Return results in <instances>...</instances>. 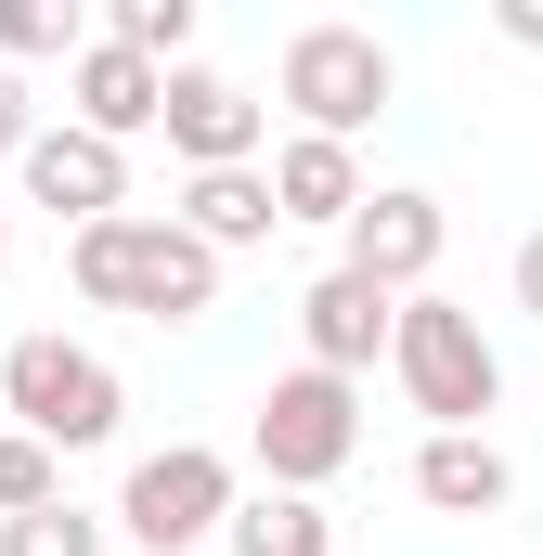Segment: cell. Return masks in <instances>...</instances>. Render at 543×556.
I'll return each instance as SVG.
<instances>
[{
  "label": "cell",
  "instance_id": "obj_1",
  "mask_svg": "<svg viewBox=\"0 0 543 556\" xmlns=\"http://www.w3.org/2000/svg\"><path fill=\"white\" fill-rule=\"evenodd\" d=\"M65 273L91 311H142V324H194L207 298H220V260L168 220V207H117V220H91L78 247H65Z\"/></svg>",
  "mask_w": 543,
  "mask_h": 556
},
{
  "label": "cell",
  "instance_id": "obj_2",
  "mask_svg": "<svg viewBox=\"0 0 543 556\" xmlns=\"http://www.w3.org/2000/svg\"><path fill=\"white\" fill-rule=\"evenodd\" d=\"M389 376H402V402L427 415V440H492V415H505V350L453 298H402L389 311Z\"/></svg>",
  "mask_w": 543,
  "mask_h": 556
},
{
  "label": "cell",
  "instance_id": "obj_3",
  "mask_svg": "<svg viewBox=\"0 0 543 556\" xmlns=\"http://www.w3.org/2000/svg\"><path fill=\"white\" fill-rule=\"evenodd\" d=\"M0 415L26 427L39 453H91V440H117L130 389H117V363L78 350V337H13V350H0Z\"/></svg>",
  "mask_w": 543,
  "mask_h": 556
},
{
  "label": "cell",
  "instance_id": "obj_4",
  "mask_svg": "<svg viewBox=\"0 0 543 556\" xmlns=\"http://www.w3.org/2000/svg\"><path fill=\"white\" fill-rule=\"evenodd\" d=\"M247 453H260V492H298V505H324V479L363 453V389L350 376H272L260 415H247Z\"/></svg>",
  "mask_w": 543,
  "mask_h": 556
},
{
  "label": "cell",
  "instance_id": "obj_5",
  "mask_svg": "<svg viewBox=\"0 0 543 556\" xmlns=\"http://www.w3.org/2000/svg\"><path fill=\"white\" fill-rule=\"evenodd\" d=\"M376 104H389V39L376 26H298L285 39V117L311 142H350V130H376Z\"/></svg>",
  "mask_w": 543,
  "mask_h": 556
},
{
  "label": "cell",
  "instance_id": "obj_6",
  "mask_svg": "<svg viewBox=\"0 0 543 556\" xmlns=\"http://www.w3.org/2000/svg\"><path fill=\"white\" fill-rule=\"evenodd\" d=\"M220 518H233V453H207V440L142 453L130 492H117V531H130L142 556H194V544H220Z\"/></svg>",
  "mask_w": 543,
  "mask_h": 556
},
{
  "label": "cell",
  "instance_id": "obj_7",
  "mask_svg": "<svg viewBox=\"0 0 543 556\" xmlns=\"http://www.w3.org/2000/svg\"><path fill=\"white\" fill-rule=\"evenodd\" d=\"M155 130H168V155H181V181H194V168H260L272 104H247L220 65H168V91H155Z\"/></svg>",
  "mask_w": 543,
  "mask_h": 556
},
{
  "label": "cell",
  "instance_id": "obj_8",
  "mask_svg": "<svg viewBox=\"0 0 543 556\" xmlns=\"http://www.w3.org/2000/svg\"><path fill=\"white\" fill-rule=\"evenodd\" d=\"M337 233H350V260H337V273L389 285V298H427V273H440V233H453V220H440V194H414V181H376V194H363Z\"/></svg>",
  "mask_w": 543,
  "mask_h": 556
},
{
  "label": "cell",
  "instance_id": "obj_9",
  "mask_svg": "<svg viewBox=\"0 0 543 556\" xmlns=\"http://www.w3.org/2000/svg\"><path fill=\"white\" fill-rule=\"evenodd\" d=\"M13 181H26V194H39L52 220H78V233L130 207V155H117V142H91V130H26Z\"/></svg>",
  "mask_w": 543,
  "mask_h": 556
},
{
  "label": "cell",
  "instance_id": "obj_10",
  "mask_svg": "<svg viewBox=\"0 0 543 556\" xmlns=\"http://www.w3.org/2000/svg\"><path fill=\"white\" fill-rule=\"evenodd\" d=\"M389 285L363 273H311L298 285V350H311V376H363V363H389Z\"/></svg>",
  "mask_w": 543,
  "mask_h": 556
},
{
  "label": "cell",
  "instance_id": "obj_11",
  "mask_svg": "<svg viewBox=\"0 0 543 556\" xmlns=\"http://www.w3.org/2000/svg\"><path fill=\"white\" fill-rule=\"evenodd\" d=\"M155 91H168V78H155L142 52L91 39V52L65 65V130H91V142H117V155H130V142L155 130Z\"/></svg>",
  "mask_w": 543,
  "mask_h": 556
},
{
  "label": "cell",
  "instance_id": "obj_12",
  "mask_svg": "<svg viewBox=\"0 0 543 556\" xmlns=\"http://www.w3.org/2000/svg\"><path fill=\"white\" fill-rule=\"evenodd\" d=\"M260 181H272V220H350V207L376 194L350 142H311V130H285V155H272Z\"/></svg>",
  "mask_w": 543,
  "mask_h": 556
},
{
  "label": "cell",
  "instance_id": "obj_13",
  "mask_svg": "<svg viewBox=\"0 0 543 556\" xmlns=\"http://www.w3.org/2000/svg\"><path fill=\"white\" fill-rule=\"evenodd\" d=\"M168 220H181L207 260H233V247H272V233H285V220H272V181H260V168H194Z\"/></svg>",
  "mask_w": 543,
  "mask_h": 556
},
{
  "label": "cell",
  "instance_id": "obj_14",
  "mask_svg": "<svg viewBox=\"0 0 543 556\" xmlns=\"http://www.w3.org/2000/svg\"><path fill=\"white\" fill-rule=\"evenodd\" d=\"M505 492H518L505 440H414V505H440V518H492Z\"/></svg>",
  "mask_w": 543,
  "mask_h": 556
},
{
  "label": "cell",
  "instance_id": "obj_15",
  "mask_svg": "<svg viewBox=\"0 0 543 556\" xmlns=\"http://www.w3.org/2000/svg\"><path fill=\"white\" fill-rule=\"evenodd\" d=\"M220 544H233V556H337V518L298 505V492H233Z\"/></svg>",
  "mask_w": 543,
  "mask_h": 556
},
{
  "label": "cell",
  "instance_id": "obj_16",
  "mask_svg": "<svg viewBox=\"0 0 543 556\" xmlns=\"http://www.w3.org/2000/svg\"><path fill=\"white\" fill-rule=\"evenodd\" d=\"M78 52H91L78 0H0V65H78Z\"/></svg>",
  "mask_w": 543,
  "mask_h": 556
},
{
  "label": "cell",
  "instance_id": "obj_17",
  "mask_svg": "<svg viewBox=\"0 0 543 556\" xmlns=\"http://www.w3.org/2000/svg\"><path fill=\"white\" fill-rule=\"evenodd\" d=\"M104 39L142 52V65L168 78V65H194V0H117V13H104Z\"/></svg>",
  "mask_w": 543,
  "mask_h": 556
},
{
  "label": "cell",
  "instance_id": "obj_18",
  "mask_svg": "<svg viewBox=\"0 0 543 556\" xmlns=\"http://www.w3.org/2000/svg\"><path fill=\"white\" fill-rule=\"evenodd\" d=\"M39 505H65V453H39L26 427H0V518H39Z\"/></svg>",
  "mask_w": 543,
  "mask_h": 556
},
{
  "label": "cell",
  "instance_id": "obj_19",
  "mask_svg": "<svg viewBox=\"0 0 543 556\" xmlns=\"http://www.w3.org/2000/svg\"><path fill=\"white\" fill-rule=\"evenodd\" d=\"M0 556H104L91 505H39V518H0Z\"/></svg>",
  "mask_w": 543,
  "mask_h": 556
},
{
  "label": "cell",
  "instance_id": "obj_20",
  "mask_svg": "<svg viewBox=\"0 0 543 556\" xmlns=\"http://www.w3.org/2000/svg\"><path fill=\"white\" fill-rule=\"evenodd\" d=\"M26 130H39V104H26V78H13V65H0V168H13V155H26Z\"/></svg>",
  "mask_w": 543,
  "mask_h": 556
},
{
  "label": "cell",
  "instance_id": "obj_21",
  "mask_svg": "<svg viewBox=\"0 0 543 556\" xmlns=\"http://www.w3.org/2000/svg\"><path fill=\"white\" fill-rule=\"evenodd\" d=\"M492 26H505V39H518V52H543V0H505V13H492Z\"/></svg>",
  "mask_w": 543,
  "mask_h": 556
},
{
  "label": "cell",
  "instance_id": "obj_22",
  "mask_svg": "<svg viewBox=\"0 0 543 556\" xmlns=\"http://www.w3.org/2000/svg\"><path fill=\"white\" fill-rule=\"evenodd\" d=\"M518 311H531V324H543V233H531V247H518Z\"/></svg>",
  "mask_w": 543,
  "mask_h": 556
},
{
  "label": "cell",
  "instance_id": "obj_23",
  "mask_svg": "<svg viewBox=\"0 0 543 556\" xmlns=\"http://www.w3.org/2000/svg\"><path fill=\"white\" fill-rule=\"evenodd\" d=\"M0 260H13V233H0Z\"/></svg>",
  "mask_w": 543,
  "mask_h": 556
}]
</instances>
